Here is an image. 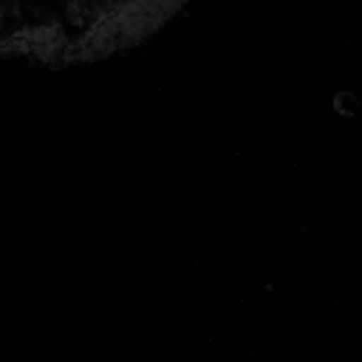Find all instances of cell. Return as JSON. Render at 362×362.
Segmentation results:
<instances>
[{
	"mask_svg": "<svg viewBox=\"0 0 362 362\" xmlns=\"http://www.w3.org/2000/svg\"><path fill=\"white\" fill-rule=\"evenodd\" d=\"M187 0H0V57L40 65L93 62L170 23Z\"/></svg>",
	"mask_w": 362,
	"mask_h": 362,
	"instance_id": "1",
	"label": "cell"
}]
</instances>
